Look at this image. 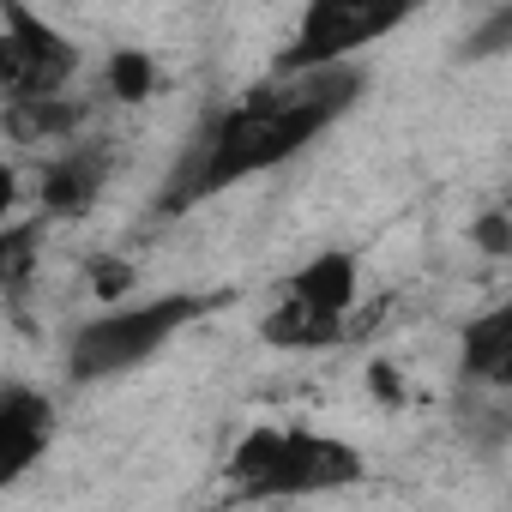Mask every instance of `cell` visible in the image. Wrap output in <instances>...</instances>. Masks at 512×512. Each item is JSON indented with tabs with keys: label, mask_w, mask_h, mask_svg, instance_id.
I'll return each mask as SVG.
<instances>
[{
	"label": "cell",
	"mask_w": 512,
	"mask_h": 512,
	"mask_svg": "<svg viewBox=\"0 0 512 512\" xmlns=\"http://www.w3.org/2000/svg\"><path fill=\"white\" fill-rule=\"evenodd\" d=\"M506 211H488L482 223H476V241H482V253H506Z\"/></svg>",
	"instance_id": "cell-13"
},
{
	"label": "cell",
	"mask_w": 512,
	"mask_h": 512,
	"mask_svg": "<svg viewBox=\"0 0 512 512\" xmlns=\"http://www.w3.org/2000/svg\"><path fill=\"white\" fill-rule=\"evenodd\" d=\"M362 452L314 428H247L229 452V482L241 500H308L362 482Z\"/></svg>",
	"instance_id": "cell-2"
},
{
	"label": "cell",
	"mask_w": 512,
	"mask_h": 512,
	"mask_svg": "<svg viewBox=\"0 0 512 512\" xmlns=\"http://www.w3.org/2000/svg\"><path fill=\"white\" fill-rule=\"evenodd\" d=\"M362 272L350 247H326L278 290L272 314H266V344L278 350H326L344 338V320L356 308Z\"/></svg>",
	"instance_id": "cell-4"
},
{
	"label": "cell",
	"mask_w": 512,
	"mask_h": 512,
	"mask_svg": "<svg viewBox=\"0 0 512 512\" xmlns=\"http://www.w3.org/2000/svg\"><path fill=\"white\" fill-rule=\"evenodd\" d=\"M13 205H19V175H13V163L0 157V223L13 217Z\"/></svg>",
	"instance_id": "cell-14"
},
{
	"label": "cell",
	"mask_w": 512,
	"mask_h": 512,
	"mask_svg": "<svg viewBox=\"0 0 512 512\" xmlns=\"http://www.w3.org/2000/svg\"><path fill=\"white\" fill-rule=\"evenodd\" d=\"M398 25H410L404 0H314L302 13V25H296V37H290V49L278 55V73L344 67L356 49H374Z\"/></svg>",
	"instance_id": "cell-5"
},
{
	"label": "cell",
	"mask_w": 512,
	"mask_h": 512,
	"mask_svg": "<svg viewBox=\"0 0 512 512\" xmlns=\"http://www.w3.org/2000/svg\"><path fill=\"white\" fill-rule=\"evenodd\" d=\"M0 121H7V133L19 145H49V139H73L79 121H85V109L73 97H37V103H7Z\"/></svg>",
	"instance_id": "cell-10"
},
{
	"label": "cell",
	"mask_w": 512,
	"mask_h": 512,
	"mask_svg": "<svg viewBox=\"0 0 512 512\" xmlns=\"http://www.w3.org/2000/svg\"><path fill=\"white\" fill-rule=\"evenodd\" d=\"M362 91H368V73L356 61L320 67V73H272L235 109H223L199 127V139L187 145V157L175 163V175L163 187V211H187V205H199L247 175L284 169L332 121H344Z\"/></svg>",
	"instance_id": "cell-1"
},
{
	"label": "cell",
	"mask_w": 512,
	"mask_h": 512,
	"mask_svg": "<svg viewBox=\"0 0 512 512\" xmlns=\"http://www.w3.org/2000/svg\"><path fill=\"white\" fill-rule=\"evenodd\" d=\"M73 73H79V49L67 31H55L31 7H0V97L7 103L67 97Z\"/></svg>",
	"instance_id": "cell-6"
},
{
	"label": "cell",
	"mask_w": 512,
	"mask_h": 512,
	"mask_svg": "<svg viewBox=\"0 0 512 512\" xmlns=\"http://www.w3.org/2000/svg\"><path fill=\"white\" fill-rule=\"evenodd\" d=\"M464 374L482 386L512 380V308H488L482 320L464 326Z\"/></svg>",
	"instance_id": "cell-9"
},
{
	"label": "cell",
	"mask_w": 512,
	"mask_h": 512,
	"mask_svg": "<svg viewBox=\"0 0 512 512\" xmlns=\"http://www.w3.org/2000/svg\"><path fill=\"white\" fill-rule=\"evenodd\" d=\"M55 440V404L37 386H0V488H13Z\"/></svg>",
	"instance_id": "cell-7"
},
{
	"label": "cell",
	"mask_w": 512,
	"mask_h": 512,
	"mask_svg": "<svg viewBox=\"0 0 512 512\" xmlns=\"http://www.w3.org/2000/svg\"><path fill=\"white\" fill-rule=\"evenodd\" d=\"M25 253H31V229H0V290H7V278Z\"/></svg>",
	"instance_id": "cell-12"
},
{
	"label": "cell",
	"mask_w": 512,
	"mask_h": 512,
	"mask_svg": "<svg viewBox=\"0 0 512 512\" xmlns=\"http://www.w3.org/2000/svg\"><path fill=\"white\" fill-rule=\"evenodd\" d=\"M157 91V67H151V55L145 49H115L109 55V97H121V103H145Z\"/></svg>",
	"instance_id": "cell-11"
},
{
	"label": "cell",
	"mask_w": 512,
	"mask_h": 512,
	"mask_svg": "<svg viewBox=\"0 0 512 512\" xmlns=\"http://www.w3.org/2000/svg\"><path fill=\"white\" fill-rule=\"evenodd\" d=\"M217 302L229 296H199V290H175V296H151V302H127V308H109L103 320L79 326L73 344H67V374L73 380H115V374H133L145 368L157 350H169V338H181L199 314H211Z\"/></svg>",
	"instance_id": "cell-3"
},
{
	"label": "cell",
	"mask_w": 512,
	"mask_h": 512,
	"mask_svg": "<svg viewBox=\"0 0 512 512\" xmlns=\"http://www.w3.org/2000/svg\"><path fill=\"white\" fill-rule=\"evenodd\" d=\"M103 181H109V151L103 145H67L43 169V211H55V217L91 211L97 193H103Z\"/></svg>",
	"instance_id": "cell-8"
}]
</instances>
